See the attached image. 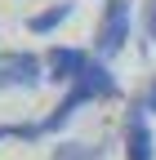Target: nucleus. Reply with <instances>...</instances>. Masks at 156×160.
Listing matches in <instances>:
<instances>
[{"mask_svg":"<svg viewBox=\"0 0 156 160\" xmlns=\"http://www.w3.org/2000/svg\"><path fill=\"white\" fill-rule=\"evenodd\" d=\"M125 160H156V142L147 129V111L134 102L125 116Z\"/></svg>","mask_w":156,"mask_h":160,"instance_id":"obj_4","label":"nucleus"},{"mask_svg":"<svg viewBox=\"0 0 156 160\" xmlns=\"http://www.w3.org/2000/svg\"><path fill=\"white\" fill-rule=\"evenodd\" d=\"M138 107H143L147 116H156V76H152V85L143 89V98H138Z\"/></svg>","mask_w":156,"mask_h":160,"instance_id":"obj_8","label":"nucleus"},{"mask_svg":"<svg viewBox=\"0 0 156 160\" xmlns=\"http://www.w3.org/2000/svg\"><path fill=\"white\" fill-rule=\"evenodd\" d=\"M129 40V0H107L103 18H98V31H94V49L98 58H116Z\"/></svg>","mask_w":156,"mask_h":160,"instance_id":"obj_2","label":"nucleus"},{"mask_svg":"<svg viewBox=\"0 0 156 160\" xmlns=\"http://www.w3.org/2000/svg\"><path fill=\"white\" fill-rule=\"evenodd\" d=\"M67 18H71V5H63V0H58V5H49V9H40V13H31V22H27V27H31L36 36H49V31L63 27Z\"/></svg>","mask_w":156,"mask_h":160,"instance_id":"obj_6","label":"nucleus"},{"mask_svg":"<svg viewBox=\"0 0 156 160\" xmlns=\"http://www.w3.org/2000/svg\"><path fill=\"white\" fill-rule=\"evenodd\" d=\"M103 147H85V142H58L54 147V160H98Z\"/></svg>","mask_w":156,"mask_h":160,"instance_id":"obj_7","label":"nucleus"},{"mask_svg":"<svg viewBox=\"0 0 156 160\" xmlns=\"http://www.w3.org/2000/svg\"><path fill=\"white\" fill-rule=\"evenodd\" d=\"M147 36L156 40V0H147Z\"/></svg>","mask_w":156,"mask_h":160,"instance_id":"obj_9","label":"nucleus"},{"mask_svg":"<svg viewBox=\"0 0 156 160\" xmlns=\"http://www.w3.org/2000/svg\"><path fill=\"white\" fill-rule=\"evenodd\" d=\"M121 93V85H116V76L103 67V62H89L85 76L76 80V85H67V98L58 102L45 120H40V133H54V129H63L67 120L76 116V107H85V102H107V98Z\"/></svg>","mask_w":156,"mask_h":160,"instance_id":"obj_1","label":"nucleus"},{"mask_svg":"<svg viewBox=\"0 0 156 160\" xmlns=\"http://www.w3.org/2000/svg\"><path fill=\"white\" fill-rule=\"evenodd\" d=\"M40 80L36 53H0V89H31Z\"/></svg>","mask_w":156,"mask_h":160,"instance_id":"obj_3","label":"nucleus"},{"mask_svg":"<svg viewBox=\"0 0 156 160\" xmlns=\"http://www.w3.org/2000/svg\"><path fill=\"white\" fill-rule=\"evenodd\" d=\"M45 62H49V80H54V85H76L94 58H89L85 49H67V45H58V49H49Z\"/></svg>","mask_w":156,"mask_h":160,"instance_id":"obj_5","label":"nucleus"}]
</instances>
